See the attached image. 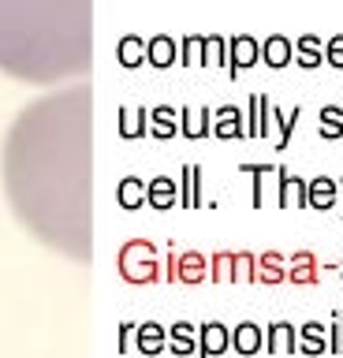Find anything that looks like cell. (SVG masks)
I'll list each match as a JSON object with an SVG mask.
<instances>
[{
    "label": "cell",
    "mask_w": 343,
    "mask_h": 358,
    "mask_svg": "<svg viewBox=\"0 0 343 358\" xmlns=\"http://www.w3.org/2000/svg\"><path fill=\"white\" fill-rule=\"evenodd\" d=\"M119 265H124V276L127 280H153V246L149 243H131L124 246V254H119Z\"/></svg>",
    "instance_id": "obj_1"
},
{
    "label": "cell",
    "mask_w": 343,
    "mask_h": 358,
    "mask_svg": "<svg viewBox=\"0 0 343 358\" xmlns=\"http://www.w3.org/2000/svg\"><path fill=\"white\" fill-rule=\"evenodd\" d=\"M336 194H340V179L321 176V179L309 183V206H314V209H332V206H336Z\"/></svg>",
    "instance_id": "obj_2"
},
{
    "label": "cell",
    "mask_w": 343,
    "mask_h": 358,
    "mask_svg": "<svg viewBox=\"0 0 343 358\" xmlns=\"http://www.w3.org/2000/svg\"><path fill=\"white\" fill-rule=\"evenodd\" d=\"M254 60H258V41L254 38H235L231 41V71H239V67H250Z\"/></svg>",
    "instance_id": "obj_3"
},
{
    "label": "cell",
    "mask_w": 343,
    "mask_h": 358,
    "mask_svg": "<svg viewBox=\"0 0 343 358\" xmlns=\"http://www.w3.org/2000/svg\"><path fill=\"white\" fill-rule=\"evenodd\" d=\"M146 52H149V60L157 64V67H168L175 60V41L168 38V34H157V38L146 45Z\"/></svg>",
    "instance_id": "obj_4"
},
{
    "label": "cell",
    "mask_w": 343,
    "mask_h": 358,
    "mask_svg": "<svg viewBox=\"0 0 343 358\" xmlns=\"http://www.w3.org/2000/svg\"><path fill=\"white\" fill-rule=\"evenodd\" d=\"M142 56H146V41L135 38V34H127V38L119 41V64H124V67H138Z\"/></svg>",
    "instance_id": "obj_5"
},
{
    "label": "cell",
    "mask_w": 343,
    "mask_h": 358,
    "mask_svg": "<svg viewBox=\"0 0 343 358\" xmlns=\"http://www.w3.org/2000/svg\"><path fill=\"white\" fill-rule=\"evenodd\" d=\"M265 60H269L272 67H284L287 60H291V41L280 38V34H272V38L265 41Z\"/></svg>",
    "instance_id": "obj_6"
},
{
    "label": "cell",
    "mask_w": 343,
    "mask_h": 358,
    "mask_svg": "<svg viewBox=\"0 0 343 358\" xmlns=\"http://www.w3.org/2000/svg\"><path fill=\"white\" fill-rule=\"evenodd\" d=\"M302 351H309V355H321V351H328V340H325V324H317V321L302 324Z\"/></svg>",
    "instance_id": "obj_7"
},
{
    "label": "cell",
    "mask_w": 343,
    "mask_h": 358,
    "mask_svg": "<svg viewBox=\"0 0 343 358\" xmlns=\"http://www.w3.org/2000/svg\"><path fill=\"white\" fill-rule=\"evenodd\" d=\"M224 347H228V332H224V324L209 321L205 329H202V351H205V355H217V351H224Z\"/></svg>",
    "instance_id": "obj_8"
},
{
    "label": "cell",
    "mask_w": 343,
    "mask_h": 358,
    "mask_svg": "<svg viewBox=\"0 0 343 358\" xmlns=\"http://www.w3.org/2000/svg\"><path fill=\"white\" fill-rule=\"evenodd\" d=\"M269 351H295V329H291L287 321L272 324V332H269Z\"/></svg>",
    "instance_id": "obj_9"
},
{
    "label": "cell",
    "mask_w": 343,
    "mask_h": 358,
    "mask_svg": "<svg viewBox=\"0 0 343 358\" xmlns=\"http://www.w3.org/2000/svg\"><path fill=\"white\" fill-rule=\"evenodd\" d=\"M298 64L302 67H317L321 64V38H314V34L298 38Z\"/></svg>",
    "instance_id": "obj_10"
},
{
    "label": "cell",
    "mask_w": 343,
    "mask_h": 358,
    "mask_svg": "<svg viewBox=\"0 0 343 358\" xmlns=\"http://www.w3.org/2000/svg\"><path fill=\"white\" fill-rule=\"evenodd\" d=\"M321 134H325V138H340L343 134V112L340 108H321Z\"/></svg>",
    "instance_id": "obj_11"
},
{
    "label": "cell",
    "mask_w": 343,
    "mask_h": 358,
    "mask_svg": "<svg viewBox=\"0 0 343 358\" xmlns=\"http://www.w3.org/2000/svg\"><path fill=\"white\" fill-rule=\"evenodd\" d=\"M235 347H239V351H258V347H261V332H258V324H239V332H235Z\"/></svg>",
    "instance_id": "obj_12"
},
{
    "label": "cell",
    "mask_w": 343,
    "mask_h": 358,
    "mask_svg": "<svg viewBox=\"0 0 343 358\" xmlns=\"http://www.w3.org/2000/svg\"><path fill=\"white\" fill-rule=\"evenodd\" d=\"M142 198H146V187H142L138 179H124V183H119V201H124L127 209L142 206Z\"/></svg>",
    "instance_id": "obj_13"
},
{
    "label": "cell",
    "mask_w": 343,
    "mask_h": 358,
    "mask_svg": "<svg viewBox=\"0 0 343 358\" xmlns=\"http://www.w3.org/2000/svg\"><path fill=\"white\" fill-rule=\"evenodd\" d=\"M164 343V329H161V324H142V329H138V347H142V351H157V347Z\"/></svg>",
    "instance_id": "obj_14"
},
{
    "label": "cell",
    "mask_w": 343,
    "mask_h": 358,
    "mask_svg": "<svg viewBox=\"0 0 343 358\" xmlns=\"http://www.w3.org/2000/svg\"><path fill=\"white\" fill-rule=\"evenodd\" d=\"M149 198H153V206H168V201L175 198V187H172V179H153L149 183Z\"/></svg>",
    "instance_id": "obj_15"
},
{
    "label": "cell",
    "mask_w": 343,
    "mask_h": 358,
    "mask_svg": "<svg viewBox=\"0 0 343 358\" xmlns=\"http://www.w3.org/2000/svg\"><path fill=\"white\" fill-rule=\"evenodd\" d=\"M220 134H242V123H239V108H220V123H217Z\"/></svg>",
    "instance_id": "obj_16"
},
{
    "label": "cell",
    "mask_w": 343,
    "mask_h": 358,
    "mask_svg": "<svg viewBox=\"0 0 343 358\" xmlns=\"http://www.w3.org/2000/svg\"><path fill=\"white\" fill-rule=\"evenodd\" d=\"M119 120H124V123H119V131H124V134H127V138H135V134L142 131V112H131V108H119Z\"/></svg>",
    "instance_id": "obj_17"
},
{
    "label": "cell",
    "mask_w": 343,
    "mask_h": 358,
    "mask_svg": "<svg viewBox=\"0 0 343 358\" xmlns=\"http://www.w3.org/2000/svg\"><path fill=\"white\" fill-rule=\"evenodd\" d=\"M153 127H157V134H161V138H168V134L175 131L172 108H157V112H153Z\"/></svg>",
    "instance_id": "obj_18"
},
{
    "label": "cell",
    "mask_w": 343,
    "mask_h": 358,
    "mask_svg": "<svg viewBox=\"0 0 343 358\" xmlns=\"http://www.w3.org/2000/svg\"><path fill=\"white\" fill-rule=\"evenodd\" d=\"M172 347H175V351H191V347H194L191 324H175V329H172Z\"/></svg>",
    "instance_id": "obj_19"
},
{
    "label": "cell",
    "mask_w": 343,
    "mask_h": 358,
    "mask_svg": "<svg viewBox=\"0 0 343 358\" xmlns=\"http://www.w3.org/2000/svg\"><path fill=\"white\" fill-rule=\"evenodd\" d=\"M183 116H187V123H183V131H187V134H205V127H209V123H205V120H209V112H202V116L194 120V112L187 108Z\"/></svg>",
    "instance_id": "obj_20"
},
{
    "label": "cell",
    "mask_w": 343,
    "mask_h": 358,
    "mask_svg": "<svg viewBox=\"0 0 343 358\" xmlns=\"http://www.w3.org/2000/svg\"><path fill=\"white\" fill-rule=\"evenodd\" d=\"M328 64L332 67H343V34L328 38Z\"/></svg>",
    "instance_id": "obj_21"
},
{
    "label": "cell",
    "mask_w": 343,
    "mask_h": 358,
    "mask_svg": "<svg viewBox=\"0 0 343 358\" xmlns=\"http://www.w3.org/2000/svg\"><path fill=\"white\" fill-rule=\"evenodd\" d=\"M180 265H183V276H187V280H198V276H202V257L187 254V257H183Z\"/></svg>",
    "instance_id": "obj_22"
},
{
    "label": "cell",
    "mask_w": 343,
    "mask_h": 358,
    "mask_svg": "<svg viewBox=\"0 0 343 358\" xmlns=\"http://www.w3.org/2000/svg\"><path fill=\"white\" fill-rule=\"evenodd\" d=\"M202 49H205V41H202V38H187V41H183V56H187V60H183V64H194Z\"/></svg>",
    "instance_id": "obj_23"
},
{
    "label": "cell",
    "mask_w": 343,
    "mask_h": 358,
    "mask_svg": "<svg viewBox=\"0 0 343 358\" xmlns=\"http://www.w3.org/2000/svg\"><path fill=\"white\" fill-rule=\"evenodd\" d=\"M302 198V183H298L295 176H284V201H291V198Z\"/></svg>",
    "instance_id": "obj_24"
},
{
    "label": "cell",
    "mask_w": 343,
    "mask_h": 358,
    "mask_svg": "<svg viewBox=\"0 0 343 358\" xmlns=\"http://www.w3.org/2000/svg\"><path fill=\"white\" fill-rule=\"evenodd\" d=\"M295 276H302V280H309L314 273H309V257H298V265H295Z\"/></svg>",
    "instance_id": "obj_25"
},
{
    "label": "cell",
    "mask_w": 343,
    "mask_h": 358,
    "mask_svg": "<svg viewBox=\"0 0 343 358\" xmlns=\"http://www.w3.org/2000/svg\"><path fill=\"white\" fill-rule=\"evenodd\" d=\"M340 187H343V179H340Z\"/></svg>",
    "instance_id": "obj_26"
}]
</instances>
